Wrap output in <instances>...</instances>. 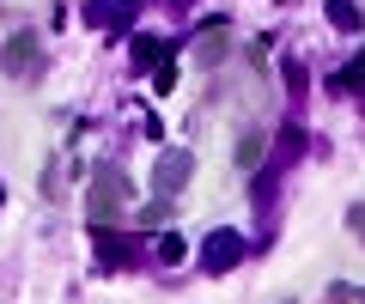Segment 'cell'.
Wrapping results in <instances>:
<instances>
[{
  "instance_id": "30bf717a",
  "label": "cell",
  "mask_w": 365,
  "mask_h": 304,
  "mask_svg": "<svg viewBox=\"0 0 365 304\" xmlns=\"http://www.w3.org/2000/svg\"><path fill=\"white\" fill-rule=\"evenodd\" d=\"M299 146H304L299 122H287V128H280V159H299Z\"/></svg>"
},
{
  "instance_id": "ba28073f",
  "label": "cell",
  "mask_w": 365,
  "mask_h": 304,
  "mask_svg": "<svg viewBox=\"0 0 365 304\" xmlns=\"http://www.w3.org/2000/svg\"><path fill=\"white\" fill-rule=\"evenodd\" d=\"M335 92H353V98H365V55H353V61L335 73Z\"/></svg>"
},
{
  "instance_id": "7a4b0ae2",
  "label": "cell",
  "mask_w": 365,
  "mask_h": 304,
  "mask_svg": "<svg viewBox=\"0 0 365 304\" xmlns=\"http://www.w3.org/2000/svg\"><path fill=\"white\" fill-rule=\"evenodd\" d=\"M195 177V152H182V146H170V152H158V164H153V189L165 201H177V189Z\"/></svg>"
},
{
  "instance_id": "9a60e30c",
  "label": "cell",
  "mask_w": 365,
  "mask_h": 304,
  "mask_svg": "<svg viewBox=\"0 0 365 304\" xmlns=\"http://www.w3.org/2000/svg\"><path fill=\"white\" fill-rule=\"evenodd\" d=\"M347 225H353V238H365V201H353V207H347Z\"/></svg>"
},
{
  "instance_id": "2e32d148",
  "label": "cell",
  "mask_w": 365,
  "mask_h": 304,
  "mask_svg": "<svg viewBox=\"0 0 365 304\" xmlns=\"http://www.w3.org/2000/svg\"><path fill=\"white\" fill-rule=\"evenodd\" d=\"M0 201H6V195H0Z\"/></svg>"
},
{
  "instance_id": "7c38bea8",
  "label": "cell",
  "mask_w": 365,
  "mask_h": 304,
  "mask_svg": "<svg viewBox=\"0 0 365 304\" xmlns=\"http://www.w3.org/2000/svg\"><path fill=\"white\" fill-rule=\"evenodd\" d=\"M153 80H158V92H170V85H177V61H170V55L153 67Z\"/></svg>"
},
{
  "instance_id": "277c9868",
  "label": "cell",
  "mask_w": 365,
  "mask_h": 304,
  "mask_svg": "<svg viewBox=\"0 0 365 304\" xmlns=\"http://www.w3.org/2000/svg\"><path fill=\"white\" fill-rule=\"evenodd\" d=\"M146 0H86V25L91 31H122Z\"/></svg>"
},
{
  "instance_id": "8fae6325",
  "label": "cell",
  "mask_w": 365,
  "mask_h": 304,
  "mask_svg": "<svg viewBox=\"0 0 365 304\" xmlns=\"http://www.w3.org/2000/svg\"><path fill=\"white\" fill-rule=\"evenodd\" d=\"M158 262H182V238H177V231L158 238Z\"/></svg>"
},
{
  "instance_id": "9c48e42d",
  "label": "cell",
  "mask_w": 365,
  "mask_h": 304,
  "mask_svg": "<svg viewBox=\"0 0 365 304\" xmlns=\"http://www.w3.org/2000/svg\"><path fill=\"white\" fill-rule=\"evenodd\" d=\"M31 49H37L31 37H13V49H6V67H13V73H31Z\"/></svg>"
},
{
  "instance_id": "5bb4252c",
  "label": "cell",
  "mask_w": 365,
  "mask_h": 304,
  "mask_svg": "<svg viewBox=\"0 0 365 304\" xmlns=\"http://www.w3.org/2000/svg\"><path fill=\"white\" fill-rule=\"evenodd\" d=\"M256 159H262V140H256V134H250V140L237 146V164H256Z\"/></svg>"
},
{
  "instance_id": "3957f363",
  "label": "cell",
  "mask_w": 365,
  "mask_h": 304,
  "mask_svg": "<svg viewBox=\"0 0 365 304\" xmlns=\"http://www.w3.org/2000/svg\"><path fill=\"white\" fill-rule=\"evenodd\" d=\"M244 250H250V243L220 225V231H207V243H201V268H207V274H232V268L244 262Z\"/></svg>"
},
{
  "instance_id": "52a82bcc",
  "label": "cell",
  "mask_w": 365,
  "mask_h": 304,
  "mask_svg": "<svg viewBox=\"0 0 365 304\" xmlns=\"http://www.w3.org/2000/svg\"><path fill=\"white\" fill-rule=\"evenodd\" d=\"M329 25L335 31H365V13L353 6V0H329Z\"/></svg>"
},
{
  "instance_id": "5b68a950",
  "label": "cell",
  "mask_w": 365,
  "mask_h": 304,
  "mask_svg": "<svg viewBox=\"0 0 365 304\" xmlns=\"http://www.w3.org/2000/svg\"><path fill=\"white\" fill-rule=\"evenodd\" d=\"M91 243H98V262H104V268H134V262H140V243H128L122 231H110V225H98V238H91Z\"/></svg>"
},
{
  "instance_id": "4fadbf2b",
  "label": "cell",
  "mask_w": 365,
  "mask_h": 304,
  "mask_svg": "<svg viewBox=\"0 0 365 304\" xmlns=\"http://www.w3.org/2000/svg\"><path fill=\"white\" fill-rule=\"evenodd\" d=\"M158 219H170V201H165V195H158L153 207H140V225H158Z\"/></svg>"
},
{
  "instance_id": "6da1fadb",
  "label": "cell",
  "mask_w": 365,
  "mask_h": 304,
  "mask_svg": "<svg viewBox=\"0 0 365 304\" xmlns=\"http://www.w3.org/2000/svg\"><path fill=\"white\" fill-rule=\"evenodd\" d=\"M122 195H128V177H122L116 164H98V171H91V189H86V219L110 225L122 213Z\"/></svg>"
},
{
  "instance_id": "8992f818",
  "label": "cell",
  "mask_w": 365,
  "mask_h": 304,
  "mask_svg": "<svg viewBox=\"0 0 365 304\" xmlns=\"http://www.w3.org/2000/svg\"><path fill=\"white\" fill-rule=\"evenodd\" d=\"M128 55H134V67H158V61L170 55V43H165V37H134Z\"/></svg>"
}]
</instances>
